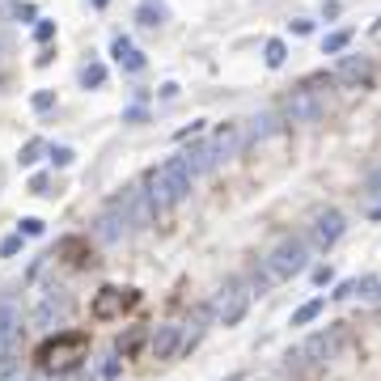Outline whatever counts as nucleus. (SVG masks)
I'll use <instances>...</instances> for the list:
<instances>
[{
    "label": "nucleus",
    "mask_w": 381,
    "mask_h": 381,
    "mask_svg": "<svg viewBox=\"0 0 381 381\" xmlns=\"http://www.w3.org/2000/svg\"><path fill=\"white\" fill-rule=\"evenodd\" d=\"M305 258H309V246L305 238H284L280 246H271L267 258H263V271L254 276V288L263 293L267 284H276V280H293L297 271H305Z\"/></svg>",
    "instance_id": "nucleus-1"
},
{
    "label": "nucleus",
    "mask_w": 381,
    "mask_h": 381,
    "mask_svg": "<svg viewBox=\"0 0 381 381\" xmlns=\"http://www.w3.org/2000/svg\"><path fill=\"white\" fill-rule=\"evenodd\" d=\"M191 170H187V161L182 157H170L166 166H157L153 174H148V199L157 203V212L161 208H174V203H182L187 195H191Z\"/></svg>",
    "instance_id": "nucleus-2"
},
{
    "label": "nucleus",
    "mask_w": 381,
    "mask_h": 381,
    "mask_svg": "<svg viewBox=\"0 0 381 381\" xmlns=\"http://www.w3.org/2000/svg\"><path fill=\"white\" fill-rule=\"evenodd\" d=\"M85 348H89V339H85L81 331H77V335H56V339H47V343L38 348L34 360H38V368H47V373H51V368H64V373H68V368H77V360H85Z\"/></svg>",
    "instance_id": "nucleus-3"
},
{
    "label": "nucleus",
    "mask_w": 381,
    "mask_h": 381,
    "mask_svg": "<svg viewBox=\"0 0 381 381\" xmlns=\"http://www.w3.org/2000/svg\"><path fill=\"white\" fill-rule=\"evenodd\" d=\"M132 229H136V221H132L127 195H115L111 203H106V208L98 212V221H93V238H98L102 246H115V242H123Z\"/></svg>",
    "instance_id": "nucleus-4"
},
{
    "label": "nucleus",
    "mask_w": 381,
    "mask_h": 381,
    "mask_svg": "<svg viewBox=\"0 0 381 381\" xmlns=\"http://www.w3.org/2000/svg\"><path fill=\"white\" fill-rule=\"evenodd\" d=\"M68 313H72V297H68L64 288H47V293H42V301L34 305L30 322L38 326V331H56V326H64V322H68Z\"/></svg>",
    "instance_id": "nucleus-5"
},
{
    "label": "nucleus",
    "mask_w": 381,
    "mask_h": 381,
    "mask_svg": "<svg viewBox=\"0 0 381 381\" xmlns=\"http://www.w3.org/2000/svg\"><path fill=\"white\" fill-rule=\"evenodd\" d=\"M246 309H250V288L238 284V280L225 284L221 297H216V318H221V326H238L246 318Z\"/></svg>",
    "instance_id": "nucleus-6"
},
{
    "label": "nucleus",
    "mask_w": 381,
    "mask_h": 381,
    "mask_svg": "<svg viewBox=\"0 0 381 381\" xmlns=\"http://www.w3.org/2000/svg\"><path fill=\"white\" fill-rule=\"evenodd\" d=\"M335 343H339V331H318V335H309L293 356H288V364H326L331 360V352H335Z\"/></svg>",
    "instance_id": "nucleus-7"
},
{
    "label": "nucleus",
    "mask_w": 381,
    "mask_h": 381,
    "mask_svg": "<svg viewBox=\"0 0 381 381\" xmlns=\"http://www.w3.org/2000/svg\"><path fill=\"white\" fill-rule=\"evenodd\" d=\"M136 305V293L132 288H102L98 297H93V318H119L123 309H132Z\"/></svg>",
    "instance_id": "nucleus-8"
},
{
    "label": "nucleus",
    "mask_w": 381,
    "mask_h": 381,
    "mask_svg": "<svg viewBox=\"0 0 381 381\" xmlns=\"http://www.w3.org/2000/svg\"><path fill=\"white\" fill-rule=\"evenodd\" d=\"M335 81H339V85H348V89H360V85H368V81H373V64H368L364 56H343V60H339V68H335Z\"/></svg>",
    "instance_id": "nucleus-9"
},
{
    "label": "nucleus",
    "mask_w": 381,
    "mask_h": 381,
    "mask_svg": "<svg viewBox=\"0 0 381 381\" xmlns=\"http://www.w3.org/2000/svg\"><path fill=\"white\" fill-rule=\"evenodd\" d=\"M343 229H348V225H343V212L331 208V212H322L318 221H313V242H318L322 250H331V246L343 238Z\"/></svg>",
    "instance_id": "nucleus-10"
},
{
    "label": "nucleus",
    "mask_w": 381,
    "mask_h": 381,
    "mask_svg": "<svg viewBox=\"0 0 381 381\" xmlns=\"http://www.w3.org/2000/svg\"><path fill=\"white\" fill-rule=\"evenodd\" d=\"M242 144H246L242 123H225L221 132H216V140H212V153H216V161H229V157H238Z\"/></svg>",
    "instance_id": "nucleus-11"
},
{
    "label": "nucleus",
    "mask_w": 381,
    "mask_h": 381,
    "mask_svg": "<svg viewBox=\"0 0 381 381\" xmlns=\"http://www.w3.org/2000/svg\"><path fill=\"white\" fill-rule=\"evenodd\" d=\"M111 56H115V64H119L123 72H144V56L136 51V42H132L127 34H115V42H111Z\"/></svg>",
    "instance_id": "nucleus-12"
},
{
    "label": "nucleus",
    "mask_w": 381,
    "mask_h": 381,
    "mask_svg": "<svg viewBox=\"0 0 381 381\" xmlns=\"http://www.w3.org/2000/svg\"><path fill=\"white\" fill-rule=\"evenodd\" d=\"M123 195H127V208H132L136 229H148V225H153V216H157V203L148 199V191H144V187H132V191H123Z\"/></svg>",
    "instance_id": "nucleus-13"
},
{
    "label": "nucleus",
    "mask_w": 381,
    "mask_h": 381,
    "mask_svg": "<svg viewBox=\"0 0 381 381\" xmlns=\"http://www.w3.org/2000/svg\"><path fill=\"white\" fill-rule=\"evenodd\" d=\"M322 115V102L313 98V89H297V98L288 102V119L293 123H313Z\"/></svg>",
    "instance_id": "nucleus-14"
},
{
    "label": "nucleus",
    "mask_w": 381,
    "mask_h": 381,
    "mask_svg": "<svg viewBox=\"0 0 381 381\" xmlns=\"http://www.w3.org/2000/svg\"><path fill=\"white\" fill-rule=\"evenodd\" d=\"M178 348H182V326H174V322H170V326H157V335H153V356H157V360H170Z\"/></svg>",
    "instance_id": "nucleus-15"
},
{
    "label": "nucleus",
    "mask_w": 381,
    "mask_h": 381,
    "mask_svg": "<svg viewBox=\"0 0 381 381\" xmlns=\"http://www.w3.org/2000/svg\"><path fill=\"white\" fill-rule=\"evenodd\" d=\"M182 161H187L191 178H199V174H208V170L221 166V161H216V153H212V144H191V148L182 153Z\"/></svg>",
    "instance_id": "nucleus-16"
},
{
    "label": "nucleus",
    "mask_w": 381,
    "mask_h": 381,
    "mask_svg": "<svg viewBox=\"0 0 381 381\" xmlns=\"http://www.w3.org/2000/svg\"><path fill=\"white\" fill-rule=\"evenodd\" d=\"M276 132H280V119H276V115H254V119H250V127H246V140H254V144H258V140H271Z\"/></svg>",
    "instance_id": "nucleus-17"
},
{
    "label": "nucleus",
    "mask_w": 381,
    "mask_h": 381,
    "mask_svg": "<svg viewBox=\"0 0 381 381\" xmlns=\"http://www.w3.org/2000/svg\"><path fill=\"white\" fill-rule=\"evenodd\" d=\"M166 17H170V13H166V5H161V0H140V9H136V22H140V26L157 30Z\"/></svg>",
    "instance_id": "nucleus-18"
},
{
    "label": "nucleus",
    "mask_w": 381,
    "mask_h": 381,
    "mask_svg": "<svg viewBox=\"0 0 381 381\" xmlns=\"http://www.w3.org/2000/svg\"><path fill=\"white\" fill-rule=\"evenodd\" d=\"M77 81H81V89H102V85H106V64L89 60V64L77 72Z\"/></svg>",
    "instance_id": "nucleus-19"
},
{
    "label": "nucleus",
    "mask_w": 381,
    "mask_h": 381,
    "mask_svg": "<svg viewBox=\"0 0 381 381\" xmlns=\"http://www.w3.org/2000/svg\"><path fill=\"white\" fill-rule=\"evenodd\" d=\"M263 60H267V68H280V64L288 60V47H284V38H267V47H263Z\"/></svg>",
    "instance_id": "nucleus-20"
},
{
    "label": "nucleus",
    "mask_w": 381,
    "mask_h": 381,
    "mask_svg": "<svg viewBox=\"0 0 381 381\" xmlns=\"http://www.w3.org/2000/svg\"><path fill=\"white\" fill-rule=\"evenodd\" d=\"M348 42H352V30H335V34H326V38H322V56H339Z\"/></svg>",
    "instance_id": "nucleus-21"
},
{
    "label": "nucleus",
    "mask_w": 381,
    "mask_h": 381,
    "mask_svg": "<svg viewBox=\"0 0 381 381\" xmlns=\"http://www.w3.org/2000/svg\"><path fill=\"white\" fill-rule=\"evenodd\" d=\"M322 309H326V301H322V297H313V301H305V305H301V309L293 313V326H305V322H313V318H318Z\"/></svg>",
    "instance_id": "nucleus-22"
},
{
    "label": "nucleus",
    "mask_w": 381,
    "mask_h": 381,
    "mask_svg": "<svg viewBox=\"0 0 381 381\" xmlns=\"http://www.w3.org/2000/svg\"><path fill=\"white\" fill-rule=\"evenodd\" d=\"M47 157H51V166H60V170L77 161V153H72L68 144H51V148H47Z\"/></svg>",
    "instance_id": "nucleus-23"
},
{
    "label": "nucleus",
    "mask_w": 381,
    "mask_h": 381,
    "mask_svg": "<svg viewBox=\"0 0 381 381\" xmlns=\"http://www.w3.org/2000/svg\"><path fill=\"white\" fill-rule=\"evenodd\" d=\"M42 153H47V144H42V140H26V144H22V153H17V161H22V166H34Z\"/></svg>",
    "instance_id": "nucleus-24"
},
{
    "label": "nucleus",
    "mask_w": 381,
    "mask_h": 381,
    "mask_svg": "<svg viewBox=\"0 0 381 381\" xmlns=\"http://www.w3.org/2000/svg\"><path fill=\"white\" fill-rule=\"evenodd\" d=\"M30 106H34V111H38V115H47V111H51V106H56V89H38V93L30 98Z\"/></svg>",
    "instance_id": "nucleus-25"
},
{
    "label": "nucleus",
    "mask_w": 381,
    "mask_h": 381,
    "mask_svg": "<svg viewBox=\"0 0 381 381\" xmlns=\"http://www.w3.org/2000/svg\"><path fill=\"white\" fill-rule=\"evenodd\" d=\"M17 250H22V233H9L5 242H0V258H13Z\"/></svg>",
    "instance_id": "nucleus-26"
},
{
    "label": "nucleus",
    "mask_w": 381,
    "mask_h": 381,
    "mask_svg": "<svg viewBox=\"0 0 381 381\" xmlns=\"http://www.w3.org/2000/svg\"><path fill=\"white\" fill-rule=\"evenodd\" d=\"M115 377H119V360H115V356H106V364L98 368V381H115Z\"/></svg>",
    "instance_id": "nucleus-27"
},
{
    "label": "nucleus",
    "mask_w": 381,
    "mask_h": 381,
    "mask_svg": "<svg viewBox=\"0 0 381 381\" xmlns=\"http://www.w3.org/2000/svg\"><path fill=\"white\" fill-rule=\"evenodd\" d=\"M364 191H368V195H373V199L381 203V166H377V170L368 174V182H364ZM377 203H373V208H377Z\"/></svg>",
    "instance_id": "nucleus-28"
},
{
    "label": "nucleus",
    "mask_w": 381,
    "mask_h": 381,
    "mask_svg": "<svg viewBox=\"0 0 381 381\" xmlns=\"http://www.w3.org/2000/svg\"><path fill=\"white\" fill-rule=\"evenodd\" d=\"M17 233H22V238H38V233H42V221H38V216H26Z\"/></svg>",
    "instance_id": "nucleus-29"
},
{
    "label": "nucleus",
    "mask_w": 381,
    "mask_h": 381,
    "mask_svg": "<svg viewBox=\"0 0 381 381\" xmlns=\"http://www.w3.org/2000/svg\"><path fill=\"white\" fill-rule=\"evenodd\" d=\"M34 38L38 42H51V38H56V22H38L34 26Z\"/></svg>",
    "instance_id": "nucleus-30"
},
{
    "label": "nucleus",
    "mask_w": 381,
    "mask_h": 381,
    "mask_svg": "<svg viewBox=\"0 0 381 381\" xmlns=\"http://www.w3.org/2000/svg\"><path fill=\"white\" fill-rule=\"evenodd\" d=\"M30 191H34V195H51V178H47V174H34V178H30Z\"/></svg>",
    "instance_id": "nucleus-31"
},
{
    "label": "nucleus",
    "mask_w": 381,
    "mask_h": 381,
    "mask_svg": "<svg viewBox=\"0 0 381 381\" xmlns=\"http://www.w3.org/2000/svg\"><path fill=\"white\" fill-rule=\"evenodd\" d=\"M64 381H98V377L85 373V368H72V373H64Z\"/></svg>",
    "instance_id": "nucleus-32"
},
{
    "label": "nucleus",
    "mask_w": 381,
    "mask_h": 381,
    "mask_svg": "<svg viewBox=\"0 0 381 381\" xmlns=\"http://www.w3.org/2000/svg\"><path fill=\"white\" fill-rule=\"evenodd\" d=\"M144 119V106H132V111H123V123H140Z\"/></svg>",
    "instance_id": "nucleus-33"
},
{
    "label": "nucleus",
    "mask_w": 381,
    "mask_h": 381,
    "mask_svg": "<svg viewBox=\"0 0 381 381\" xmlns=\"http://www.w3.org/2000/svg\"><path fill=\"white\" fill-rule=\"evenodd\" d=\"M17 22H34V5H17Z\"/></svg>",
    "instance_id": "nucleus-34"
},
{
    "label": "nucleus",
    "mask_w": 381,
    "mask_h": 381,
    "mask_svg": "<svg viewBox=\"0 0 381 381\" xmlns=\"http://www.w3.org/2000/svg\"><path fill=\"white\" fill-rule=\"evenodd\" d=\"M89 5H93V9H106V5H111V0H89Z\"/></svg>",
    "instance_id": "nucleus-35"
},
{
    "label": "nucleus",
    "mask_w": 381,
    "mask_h": 381,
    "mask_svg": "<svg viewBox=\"0 0 381 381\" xmlns=\"http://www.w3.org/2000/svg\"><path fill=\"white\" fill-rule=\"evenodd\" d=\"M377 301H381V288H377Z\"/></svg>",
    "instance_id": "nucleus-36"
}]
</instances>
